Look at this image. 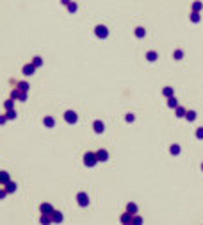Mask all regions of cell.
Returning <instances> with one entry per match:
<instances>
[{"label":"cell","instance_id":"cell-38","mask_svg":"<svg viewBox=\"0 0 203 225\" xmlns=\"http://www.w3.org/2000/svg\"><path fill=\"white\" fill-rule=\"evenodd\" d=\"M62 4H64V6H68V4H70V0H62Z\"/></svg>","mask_w":203,"mask_h":225},{"label":"cell","instance_id":"cell-12","mask_svg":"<svg viewBox=\"0 0 203 225\" xmlns=\"http://www.w3.org/2000/svg\"><path fill=\"white\" fill-rule=\"evenodd\" d=\"M9 181H11L9 172H6V170H0V184L4 186L6 182H9Z\"/></svg>","mask_w":203,"mask_h":225},{"label":"cell","instance_id":"cell-31","mask_svg":"<svg viewBox=\"0 0 203 225\" xmlns=\"http://www.w3.org/2000/svg\"><path fill=\"white\" fill-rule=\"evenodd\" d=\"M68 11H70V13H75V11H77V4H75V2H70V4H68Z\"/></svg>","mask_w":203,"mask_h":225},{"label":"cell","instance_id":"cell-16","mask_svg":"<svg viewBox=\"0 0 203 225\" xmlns=\"http://www.w3.org/2000/svg\"><path fill=\"white\" fill-rule=\"evenodd\" d=\"M39 223H41V225H50V223H52V216H50V215H41Z\"/></svg>","mask_w":203,"mask_h":225},{"label":"cell","instance_id":"cell-19","mask_svg":"<svg viewBox=\"0 0 203 225\" xmlns=\"http://www.w3.org/2000/svg\"><path fill=\"white\" fill-rule=\"evenodd\" d=\"M169 152H171L173 155H178V154L182 152V148H180V145L175 143V145H171V147H169Z\"/></svg>","mask_w":203,"mask_h":225},{"label":"cell","instance_id":"cell-25","mask_svg":"<svg viewBox=\"0 0 203 225\" xmlns=\"http://www.w3.org/2000/svg\"><path fill=\"white\" fill-rule=\"evenodd\" d=\"M168 105H169L171 109H175V107L178 105V102H176V98H175V97H169V98H168Z\"/></svg>","mask_w":203,"mask_h":225},{"label":"cell","instance_id":"cell-35","mask_svg":"<svg viewBox=\"0 0 203 225\" xmlns=\"http://www.w3.org/2000/svg\"><path fill=\"white\" fill-rule=\"evenodd\" d=\"M191 21H200V13H193V16H191Z\"/></svg>","mask_w":203,"mask_h":225},{"label":"cell","instance_id":"cell-7","mask_svg":"<svg viewBox=\"0 0 203 225\" xmlns=\"http://www.w3.org/2000/svg\"><path fill=\"white\" fill-rule=\"evenodd\" d=\"M96 157H98V163H105V161H109V152L105 148H100V150H96Z\"/></svg>","mask_w":203,"mask_h":225},{"label":"cell","instance_id":"cell-21","mask_svg":"<svg viewBox=\"0 0 203 225\" xmlns=\"http://www.w3.org/2000/svg\"><path fill=\"white\" fill-rule=\"evenodd\" d=\"M146 59L150 63L157 61V59H159V54H157V52H148V54H146Z\"/></svg>","mask_w":203,"mask_h":225},{"label":"cell","instance_id":"cell-5","mask_svg":"<svg viewBox=\"0 0 203 225\" xmlns=\"http://www.w3.org/2000/svg\"><path fill=\"white\" fill-rule=\"evenodd\" d=\"M94 34H96L98 38H107V36H109V29H107L105 25H96Z\"/></svg>","mask_w":203,"mask_h":225},{"label":"cell","instance_id":"cell-20","mask_svg":"<svg viewBox=\"0 0 203 225\" xmlns=\"http://www.w3.org/2000/svg\"><path fill=\"white\" fill-rule=\"evenodd\" d=\"M142 223H144V218H142V216H139V215H134L132 225H142Z\"/></svg>","mask_w":203,"mask_h":225},{"label":"cell","instance_id":"cell-39","mask_svg":"<svg viewBox=\"0 0 203 225\" xmlns=\"http://www.w3.org/2000/svg\"><path fill=\"white\" fill-rule=\"evenodd\" d=\"M201 172H203V161H201Z\"/></svg>","mask_w":203,"mask_h":225},{"label":"cell","instance_id":"cell-9","mask_svg":"<svg viewBox=\"0 0 203 225\" xmlns=\"http://www.w3.org/2000/svg\"><path fill=\"white\" fill-rule=\"evenodd\" d=\"M4 189L7 191V195L16 193V189H18V184H16L14 181H9V182H6V184H4Z\"/></svg>","mask_w":203,"mask_h":225},{"label":"cell","instance_id":"cell-15","mask_svg":"<svg viewBox=\"0 0 203 225\" xmlns=\"http://www.w3.org/2000/svg\"><path fill=\"white\" fill-rule=\"evenodd\" d=\"M43 125L48 127V129H52V127L55 125V120H54L52 116H45V118H43Z\"/></svg>","mask_w":203,"mask_h":225},{"label":"cell","instance_id":"cell-32","mask_svg":"<svg viewBox=\"0 0 203 225\" xmlns=\"http://www.w3.org/2000/svg\"><path fill=\"white\" fill-rule=\"evenodd\" d=\"M196 138H198V139H203V127H198V129H196Z\"/></svg>","mask_w":203,"mask_h":225},{"label":"cell","instance_id":"cell-34","mask_svg":"<svg viewBox=\"0 0 203 225\" xmlns=\"http://www.w3.org/2000/svg\"><path fill=\"white\" fill-rule=\"evenodd\" d=\"M18 100L25 102V100H27V93H25V91H20V95H18Z\"/></svg>","mask_w":203,"mask_h":225},{"label":"cell","instance_id":"cell-29","mask_svg":"<svg viewBox=\"0 0 203 225\" xmlns=\"http://www.w3.org/2000/svg\"><path fill=\"white\" fill-rule=\"evenodd\" d=\"M18 95H20V90H18V88H14V90L11 91V98H13V100H18Z\"/></svg>","mask_w":203,"mask_h":225},{"label":"cell","instance_id":"cell-28","mask_svg":"<svg viewBox=\"0 0 203 225\" xmlns=\"http://www.w3.org/2000/svg\"><path fill=\"white\" fill-rule=\"evenodd\" d=\"M175 109H176V116H178V118H182V116H185V111H187V109H183V107H178V105H176Z\"/></svg>","mask_w":203,"mask_h":225},{"label":"cell","instance_id":"cell-40","mask_svg":"<svg viewBox=\"0 0 203 225\" xmlns=\"http://www.w3.org/2000/svg\"><path fill=\"white\" fill-rule=\"evenodd\" d=\"M130 225H132V223H130Z\"/></svg>","mask_w":203,"mask_h":225},{"label":"cell","instance_id":"cell-2","mask_svg":"<svg viewBox=\"0 0 203 225\" xmlns=\"http://www.w3.org/2000/svg\"><path fill=\"white\" fill-rule=\"evenodd\" d=\"M77 204L80 205V207H87L89 205V195L86 193V191H79L77 193Z\"/></svg>","mask_w":203,"mask_h":225},{"label":"cell","instance_id":"cell-14","mask_svg":"<svg viewBox=\"0 0 203 225\" xmlns=\"http://www.w3.org/2000/svg\"><path fill=\"white\" fill-rule=\"evenodd\" d=\"M137 211H139L137 204H134V202H128V204H127V213H130V215H137Z\"/></svg>","mask_w":203,"mask_h":225},{"label":"cell","instance_id":"cell-36","mask_svg":"<svg viewBox=\"0 0 203 225\" xmlns=\"http://www.w3.org/2000/svg\"><path fill=\"white\" fill-rule=\"evenodd\" d=\"M6 196H7V191H6V189H2V188H0V200H4V198H6Z\"/></svg>","mask_w":203,"mask_h":225},{"label":"cell","instance_id":"cell-26","mask_svg":"<svg viewBox=\"0 0 203 225\" xmlns=\"http://www.w3.org/2000/svg\"><path fill=\"white\" fill-rule=\"evenodd\" d=\"M201 7H203L201 2H194V4H193V13H200V11H201Z\"/></svg>","mask_w":203,"mask_h":225},{"label":"cell","instance_id":"cell-1","mask_svg":"<svg viewBox=\"0 0 203 225\" xmlns=\"http://www.w3.org/2000/svg\"><path fill=\"white\" fill-rule=\"evenodd\" d=\"M84 164H86V166H89V168L96 166V164H98L96 152H86V154H84Z\"/></svg>","mask_w":203,"mask_h":225},{"label":"cell","instance_id":"cell-30","mask_svg":"<svg viewBox=\"0 0 203 225\" xmlns=\"http://www.w3.org/2000/svg\"><path fill=\"white\" fill-rule=\"evenodd\" d=\"M125 120H127L128 123H132L134 120H135V116H134L132 112H127V114H125Z\"/></svg>","mask_w":203,"mask_h":225},{"label":"cell","instance_id":"cell-24","mask_svg":"<svg viewBox=\"0 0 203 225\" xmlns=\"http://www.w3.org/2000/svg\"><path fill=\"white\" fill-rule=\"evenodd\" d=\"M31 63H32V64H34V66H36V68H39L41 64H43V59H41L39 55H36V57H34V59H32Z\"/></svg>","mask_w":203,"mask_h":225},{"label":"cell","instance_id":"cell-23","mask_svg":"<svg viewBox=\"0 0 203 225\" xmlns=\"http://www.w3.org/2000/svg\"><path fill=\"white\" fill-rule=\"evenodd\" d=\"M4 107H6V109H14V100H13V98H7V100L4 102Z\"/></svg>","mask_w":203,"mask_h":225},{"label":"cell","instance_id":"cell-6","mask_svg":"<svg viewBox=\"0 0 203 225\" xmlns=\"http://www.w3.org/2000/svg\"><path fill=\"white\" fill-rule=\"evenodd\" d=\"M21 72H23V75H25V77H31L32 73L36 72V66H34L32 63H27V64H23V68H21Z\"/></svg>","mask_w":203,"mask_h":225},{"label":"cell","instance_id":"cell-33","mask_svg":"<svg viewBox=\"0 0 203 225\" xmlns=\"http://www.w3.org/2000/svg\"><path fill=\"white\" fill-rule=\"evenodd\" d=\"M173 57H175V59H182V57H183V52L182 50H175Z\"/></svg>","mask_w":203,"mask_h":225},{"label":"cell","instance_id":"cell-8","mask_svg":"<svg viewBox=\"0 0 203 225\" xmlns=\"http://www.w3.org/2000/svg\"><path fill=\"white\" fill-rule=\"evenodd\" d=\"M93 131L96 134H102L105 131V123L102 122V120H94V122H93Z\"/></svg>","mask_w":203,"mask_h":225},{"label":"cell","instance_id":"cell-4","mask_svg":"<svg viewBox=\"0 0 203 225\" xmlns=\"http://www.w3.org/2000/svg\"><path fill=\"white\" fill-rule=\"evenodd\" d=\"M39 213L41 215H52L54 213V205L48 204V202H43V204H39Z\"/></svg>","mask_w":203,"mask_h":225},{"label":"cell","instance_id":"cell-18","mask_svg":"<svg viewBox=\"0 0 203 225\" xmlns=\"http://www.w3.org/2000/svg\"><path fill=\"white\" fill-rule=\"evenodd\" d=\"M162 93H164V97H166V98H169V97H175V90H173L171 86H166V88L162 90Z\"/></svg>","mask_w":203,"mask_h":225},{"label":"cell","instance_id":"cell-3","mask_svg":"<svg viewBox=\"0 0 203 225\" xmlns=\"http://www.w3.org/2000/svg\"><path fill=\"white\" fill-rule=\"evenodd\" d=\"M62 118H64V122H66V123H71V125H73V123H77V120H79L77 112L71 111V109H68V111L64 112V116H62Z\"/></svg>","mask_w":203,"mask_h":225},{"label":"cell","instance_id":"cell-10","mask_svg":"<svg viewBox=\"0 0 203 225\" xmlns=\"http://www.w3.org/2000/svg\"><path fill=\"white\" fill-rule=\"evenodd\" d=\"M50 216H52V223H62V220H64V215L61 211H55V209H54V213Z\"/></svg>","mask_w":203,"mask_h":225},{"label":"cell","instance_id":"cell-13","mask_svg":"<svg viewBox=\"0 0 203 225\" xmlns=\"http://www.w3.org/2000/svg\"><path fill=\"white\" fill-rule=\"evenodd\" d=\"M16 88H18L20 91H25V93H29V90H31V86H29V82H27V81L16 82Z\"/></svg>","mask_w":203,"mask_h":225},{"label":"cell","instance_id":"cell-27","mask_svg":"<svg viewBox=\"0 0 203 225\" xmlns=\"http://www.w3.org/2000/svg\"><path fill=\"white\" fill-rule=\"evenodd\" d=\"M135 36H137V38H144V36H146V31H144L142 27H137V29H135Z\"/></svg>","mask_w":203,"mask_h":225},{"label":"cell","instance_id":"cell-22","mask_svg":"<svg viewBox=\"0 0 203 225\" xmlns=\"http://www.w3.org/2000/svg\"><path fill=\"white\" fill-rule=\"evenodd\" d=\"M6 116H7V120H14L16 118V109H7Z\"/></svg>","mask_w":203,"mask_h":225},{"label":"cell","instance_id":"cell-37","mask_svg":"<svg viewBox=\"0 0 203 225\" xmlns=\"http://www.w3.org/2000/svg\"><path fill=\"white\" fill-rule=\"evenodd\" d=\"M6 122H7V116L6 114H0V125H4Z\"/></svg>","mask_w":203,"mask_h":225},{"label":"cell","instance_id":"cell-11","mask_svg":"<svg viewBox=\"0 0 203 225\" xmlns=\"http://www.w3.org/2000/svg\"><path fill=\"white\" fill-rule=\"evenodd\" d=\"M132 218H134V215H130V213H123L121 216H120V222H121V225H130L132 223Z\"/></svg>","mask_w":203,"mask_h":225},{"label":"cell","instance_id":"cell-17","mask_svg":"<svg viewBox=\"0 0 203 225\" xmlns=\"http://www.w3.org/2000/svg\"><path fill=\"white\" fill-rule=\"evenodd\" d=\"M185 120H187V122H194V120H196V111H193V109L185 111Z\"/></svg>","mask_w":203,"mask_h":225}]
</instances>
